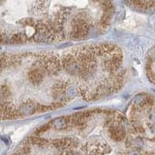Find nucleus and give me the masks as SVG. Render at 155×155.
Wrapping results in <instances>:
<instances>
[{"mask_svg": "<svg viewBox=\"0 0 155 155\" xmlns=\"http://www.w3.org/2000/svg\"><path fill=\"white\" fill-rule=\"evenodd\" d=\"M53 145L58 149L67 150L77 147L78 141L76 139L73 138H62L54 141Z\"/></svg>", "mask_w": 155, "mask_h": 155, "instance_id": "20e7f679", "label": "nucleus"}, {"mask_svg": "<svg viewBox=\"0 0 155 155\" xmlns=\"http://www.w3.org/2000/svg\"><path fill=\"white\" fill-rule=\"evenodd\" d=\"M109 136L113 140L115 141H121L126 137V132L122 126H111L109 129Z\"/></svg>", "mask_w": 155, "mask_h": 155, "instance_id": "423d86ee", "label": "nucleus"}, {"mask_svg": "<svg viewBox=\"0 0 155 155\" xmlns=\"http://www.w3.org/2000/svg\"><path fill=\"white\" fill-rule=\"evenodd\" d=\"M41 69L48 74H57L62 69L61 60L57 56L46 55L39 59Z\"/></svg>", "mask_w": 155, "mask_h": 155, "instance_id": "f257e3e1", "label": "nucleus"}, {"mask_svg": "<svg viewBox=\"0 0 155 155\" xmlns=\"http://www.w3.org/2000/svg\"><path fill=\"white\" fill-rule=\"evenodd\" d=\"M30 143L33 144H36V145H39V146H44L45 144L48 143V140H45L43 138H40L38 137H33L30 138Z\"/></svg>", "mask_w": 155, "mask_h": 155, "instance_id": "1a4fd4ad", "label": "nucleus"}, {"mask_svg": "<svg viewBox=\"0 0 155 155\" xmlns=\"http://www.w3.org/2000/svg\"><path fill=\"white\" fill-rule=\"evenodd\" d=\"M66 89H67V85H66V83H57V84H55V85L53 86V97H55V98H57V97H62V96L66 94Z\"/></svg>", "mask_w": 155, "mask_h": 155, "instance_id": "0eeeda50", "label": "nucleus"}, {"mask_svg": "<svg viewBox=\"0 0 155 155\" xmlns=\"http://www.w3.org/2000/svg\"><path fill=\"white\" fill-rule=\"evenodd\" d=\"M59 155H79V153L74 151V150H63V151L60 153Z\"/></svg>", "mask_w": 155, "mask_h": 155, "instance_id": "9b49d317", "label": "nucleus"}, {"mask_svg": "<svg viewBox=\"0 0 155 155\" xmlns=\"http://www.w3.org/2000/svg\"><path fill=\"white\" fill-rule=\"evenodd\" d=\"M45 72L41 68H36V69L31 70L28 74L29 81L33 85H39L41 84L44 79Z\"/></svg>", "mask_w": 155, "mask_h": 155, "instance_id": "39448f33", "label": "nucleus"}, {"mask_svg": "<svg viewBox=\"0 0 155 155\" xmlns=\"http://www.w3.org/2000/svg\"><path fill=\"white\" fill-rule=\"evenodd\" d=\"M83 150L86 152L88 155H103L109 151V147L107 144L103 145L102 143H97V144L87 143L83 147Z\"/></svg>", "mask_w": 155, "mask_h": 155, "instance_id": "7ed1b4c3", "label": "nucleus"}, {"mask_svg": "<svg viewBox=\"0 0 155 155\" xmlns=\"http://www.w3.org/2000/svg\"><path fill=\"white\" fill-rule=\"evenodd\" d=\"M89 32V26L85 19L77 17L75 19L72 28V37L74 38H81L86 36Z\"/></svg>", "mask_w": 155, "mask_h": 155, "instance_id": "f03ea898", "label": "nucleus"}, {"mask_svg": "<svg viewBox=\"0 0 155 155\" xmlns=\"http://www.w3.org/2000/svg\"><path fill=\"white\" fill-rule=\"evenodd\" d=\"M50 128V125L49 124H45V125H43L42 126H41V127H39L38 129H37L36 130V134L37 135H40V134H41V133H45V132L47 131L48 129Z\"/></svg>", "mask_w": 155, "mask_h": 155, "instance_id": "9d476101", "label": "nucleus"}, {"mask_svg": "<svg viewBox=\"0 0 155 155\" xmlns=\"http://www.w3.org/2000/svg\"><path fill=\"white\" fill-rule=\"evenodd\" d=\"M12 42L17 43V44H22L27 41V37L24 34H16L12 37Z\"/></svg>", "mask_w": 155, "mask_h": 155, "instance_id": "6e6552de", "label": "nucleus"}]
</instances>
